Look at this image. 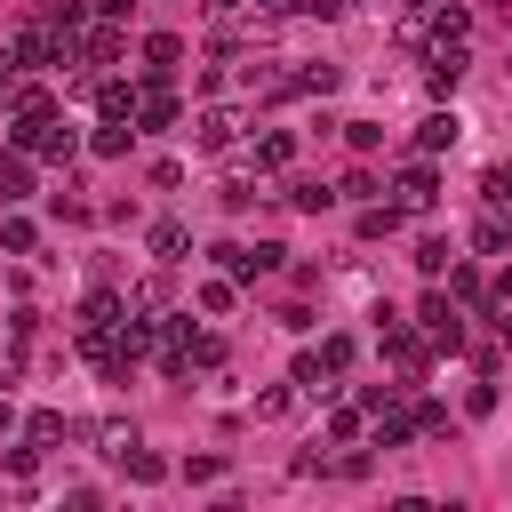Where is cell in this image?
I'll return each mask as SVG.
<instances>
[{
	"label": "cell",
	"instance_id": "cell-10",
	"mask_svg": "<svg viewBox=\"0 0 512 512\" xmlns=\"http://www.w3.org/2000/svg\"><path fill=\"white\" fill-rule=\"evenodd\" d=\"M112 320H120V296H112V288H96V296L80 304V336H88V328H112Z\"/></svg>",
	"mask_w": 512,
	"mask_h": 512
},
{
	"label": "cell",
	"instance_id": "cell-9",
	"mask_svg": "<svg viewBox=\"0 0 512 512\" xmlns=\"http://www.w3.org/2000/svg\"><path fill=\"white\" fill-rule=\"evenodd\" d=\"M288 160H296V136H288V128L256 136V168H288Z\"/></svg>",
	"mask_w": 512,
	"mask_h": 512
},
{
	"label": "cell",
	"instance_id": "cell-7",
	"mask_svg": "<svg viewBox=\"0 0 512 512\" xmlns=\"http://www.w3.org/2000/svg\"><path fill=\"white\" fill-rule=\"evenodd\" d=\"M424 80H432V88L448 96V88L464 80V48H456V40H440V48H432V72H424Z\"/></svg>",
	"mask_w": 512,
	"mask_h": 512
},
{
	"label": "cell",
	"instance_id": "cell-14",
	"mask_svg": "<svg viewBox=\"0 0 512 512\" xmlns=\"http://www.w3.org/2000/svg\"><path fill=\"white\" fill-rule=\"evenodd\" d=\"M136 120H144V128H168V120H176V96H168V88L136 96Z\"/></svg>",
	"mask_w": 512,
	"mask_h": 512
},
{
	"label": "cell",
	"instance_id": "cell-23",
	"mask_svg": "<svg viewBox=\"0 0 512 512\" xmlns=\"http://www.w3.org/2000/svg\"><path fill=\"white\" fill-rule=\"evenodd\" d=\"M288 408H296V392H280V384H272V392H256V416H288Z\"/></svg>",
	"mask_w": 512,
	"mask_h": 512
},
{
	"label": "cell",
	"instance_id": "cell-12",
	"mask_svg": "<svg viewBox=\"0 0 512 512\" xmlns=\"http://www.w3.org/2000/svg\"><path fill=\"white\" fill-rule=\"evenodd\" d=\"M120 48H128V40H120V24H96V32H88V48H80V56H88V64H112V56H120Z\"/></svg>",
	"mask_w": 512,
	"mask_h": 512
},
{
	"label": "cell",
	"instance_id": "cell-26",
	"mask_svg": "<svg viewBox=\"0 0 512 512\" xmlns=\"http://www.w3.org/2000/svg\"><path fill=\"white\" fill-rule=\"evenodd\" d=\"M408 8H440V0H408Z\"/></svg>",
	"mask_w": 512,
	"mask_h": 512
},
{
	"label": "cell",
	"instance_id": "cell-5",
	"mask_svg": "<svg viewBox=\"0 0 512 512\" xmlns=\"http://www.w3.org/2000/svg\"><path fill=\"white\" fill-rule=\"evenodd\" d=\"M144 248H152V256H160V264H176V256H184V248H192V232H184V224H176V216H160V224H152V232H144Z\"/></svg>",
	"mask_w": 512,
	"mask_h": 512
},
{
	"label": "cell",
	"instance_id": "cell-25",
	"mask_svg": "<svg viewBox=\"0 0 512 512\" xmlns=\"http://www.w3.org/2000/svg\"><path fill=\"white\" fill-rule=\"evenodd\" d=\"M496 328H504V344H512V304H504V312H496Z\"/></svg>",
	"mask_w": 512,
	"mask_h": 512
},
{
	"label": "cell",
	"instance_id": "cell-13",
	"mask_svg": "<svg viewBox=\"0 0 512 512\" xmlns=\"http://www.w3.org/2000/svg\"><path fill=\"white\" fill-rule=\"evenodd\" d=\"M96 112H104V120H128V112H136V88L104 80V88H96Z\"/></svg>",
	"mask_w": 512,
	"mask_h": 512
},
{
	"label": "cell",
	"instance_id": "cell-4",
	"mask_svg": "<svg viewBox=\"0 0 512 512\" xmlns=\"http://www.w3.org/2000/svg\"><path fill=\"white\" fill-rule=\"evenodd\" d=\"M432 200H440V176H432L424 160H416V168H400V208H432Z\"/></svg>",
	"mask_w": 512,
	"mask_h": 512
},
{
	"label": "cell",
	"instance_id": "cell-11",
	"mask_svg": "<svg viewBox=\"0 0 512 512\" xmlns=\"http://www.w3.org/2000/svg\"><path fill=\"white\" fill-rule=\"evenodd\" d=\"M120 464H128V480H168V456H152V448H120Z\"/></svg>",
	"mask_w": 512,
	"mask_h": 512
},
{
	"label": "cell",
	"instance_id": "cell-27",
	"mask_svg": "<svg viewBox=\"0 0 512 512\" xmlns=\"http://www.w3.org/2000/svg\"><path fill=\"white\" fill-rule=\"evenodd\" d=\"M0 432H8V400H0Z\"/></svg>",
	"mask_w": 512,
	"mask_h": 512
},
{
	"label": "cell",
	"instance_id": "cell-2",
	"mask_svg": "<svg viewBox=\"0 0 512 512\" xmlns=\"http://www.w3.org/2000/svg\"><path fill=\"white\" fill-rule=\"evenodd\" d=\"M416 320H424V336H432L440 352H456V344H464V320H456V304H448V296H424V312H416Z\"/></svg>",
	"mask_w": 512,
	"mask_h": 512
},
{
	"label": "cell",
	"instance_id": "cell-6",
	"mask_svg": "<svg viewBox=\"0 0 512 512\" xmlns=\"http://www.w3.org/2000/svg\"><path fill=\"white\" fill-rule=\"evenodd\" d=\"M176 56H184V40H176V32H152V40H144V72H152V80H168V72H176Z\"/></svg>",
	"mask_w": 512,
	"mask_h": 512
},
{
	"label": "cell",
	"instance_id": "cell-15",
	"mask_svg": "<svg viewBox=\"0 0 512 512\" xmlns=\"http://www.w3.org/2000/svg\"><path fill=\"white\" fill-rule=\"evenodd\" d=\"M32 192V168H24V152H8L0 160V200H24Z\"/></svg>",
	"mask_w": 512,
	"mask_h": 512
},
{
	"label": "cell",
	"instance_id": "cell-21",
	"mask_svg": "<svg viewBox=\"0 0 512 512\" xmlns=\"http://www.w3.org/2000/svg\"><path fill=\"white\" fill-rule=\"evenodd\" d=\"M472 240H480L488 256H496V248H512V232H504V216H480V232H472Z\"/></svg>",
	"mask_w": 512,
	"mask_h": 512
},
{
	"label": "cell",
	"instance_id": "cell-19",
	"mask_svg": "<svg viewBox=\"0 0 512 512\" xmlns=\"http://www.w3.org/2000/svg\"><path fill=\"white\" fill-rule=\"evenodd\" d=\"M0 248H8V256H32V224L8 216V224H0Z\"/></svg>",
	"mask_w": 512,
	"mask_h": 512
},
{
	"label": "cell",
	"instance_id": "cell-3",
	"mask_svg": "<svg viewBox=\"0 0 512 512\" xmlns=\"http://www.w3.org/2000/svg\"><path fill=\"white\" fill-rule=\"evenodd\" d=\"M456 136H464V120H456V112H424V120H416V152H424V160H432V152H448Z\"/></svg>",
	"mask_w": 512,
	"mask_h": 512
},
{
	"label": "cell",
	"instance_id": "cell-8",
	"mask_svg": "<svg viewBox=\"0 0 512 512\" xmlns=\"http://www.w3.org/2000/svg\"><path fill=\"white\" fill-rule=\"evenodd\" d=\"M408 432H416V416H408V408H392V400H384V408H376V448H400V440H408Z\"/></svg>",
	"mask_w": 512,
	"mask_h": 512
},
{
	"label": "cell",
	"instance_id": "cell-17",
	"mask_svg": "<svg viewBox=\"0 0 512 512\" xmlns=\"http://www.w3.org/2000/svg\"><path fill=\"white\" fill-rule=\"evenodd\" d=\"M384 352H392V360H400V368H424V344H416V336H408V328H384Z\"/></svg>",
	"mask_w": 512,
	"mask_h": 512
},
{
	"label": "cell",
	"instance_id": "cell-18",
	"mask_svg": "<svg viewBox=\"0 0 512 512\" xmlns=\"http://www.w3.org/2000/svg\"><path fill=\"white\" fill-rule=\"evenodd\" d=\"M128 136H136V128H120V120H112V128H96L88 144H96V160H120V152H128Z\"/></svg>",
	"mask_w": 512,
	"mask_h": 512
},
{
	"label": "cell",
	"instance_id": "cell-24",
	"mask_svg": "<svg viewBox=\"0 0 512 512\" xmlns=\"http://www.w3.org/2000/svg\"><path fill=\"white\" fill-rule=\"evenodd\" d=\"M32 440H40V448H48V440H64V416H56V408H40V416H32Z\"/></svg>",
	"mask_w": 512,
	"mask_h": 512
},
{
	"label": "cell",
	"instance_id": "cell-22",
	"mask_svg": "<svg viewBox=\"0 0 512 512\" xmlns=\"http://www.w3.org/2000/svg\"><path fill=\"white\" fill-rule=\"evenodd\" d=\"M200 312H232V272H224V280H208V288H200Z\"/></svg>",
	"mask_w": 512,
	"mask_h": 512
},
{
	"label": "cell",
	"instance_id": "cell-16",
	"mask_svg": "<svg viewBox=\"0 0 512 512\" xmlns=\"http://www.w3.org/2000/svg\"><path fill=\"white\" fill-rule=\"evenodd\" d=\"M448 264H456V248H448V240H424V248H416V272H424V280H440Z\"/></svg>",
	"mask_w": 512,
	"mask_h": 512
},
{
	"label": "cell",
	"instance_id": "cell-1",
	"mask_svg": "<svg viewBox=\"0 0 512 512\" xmlns=\"http://www.w3.org/2000/svg\"><path fill=\"white\" fill-rule=\"evenodd\" d=\"M232 136H240V112H232V104H208V112L192 120V144H200V152H224Z\"/></svg>",
	"mask_w": 512,
	"mask_h": 512
},
{
	"label": "cell",
	"instance_id": "cell-20",
	"mask_svg": "<svg viewBox=\"0 0 512 512\" xmlns=\"http://www.w3.org/2000/svg\"><path fill=\"white\" fill-rule=\"evenodd\" d=\"M320 368L344 376V368H352V336H328V344H320Z\"/></svg>",
	"mask_w": 512,
	"mask_h": 512
}]
</instances>
